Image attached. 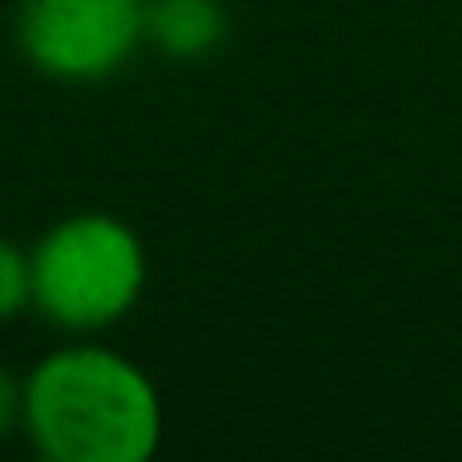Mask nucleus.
Returning a JSON list of instances; mask_svg holds the SVG:
<instances>
[{
  "label": "nucleus",
  "mask_w": 462,
  "mask_h": 462,
  "mask_svg": "<svg viewBox=\"0 0 462 462\" xmlns=\"http://www.w3.org/2000/svg\"><path fill=\"white\" fill-rule=\"evenodd\" d=\"M21 432L51 462H144L160 448V388L105 343H65L21 378Z\"/></svg>",
  "instance_id": "1"
},
{
  "label": "nucleus",
  "mask_w": 462,
  "mask_h": 462,
  "mask_svg": "<svg viewBox=\"0 0 462 462\" xmlns=\"http://www.w3.org/2000/svg\"><path fill=\"white\" fill-rule=\"evenodd\" d=\"M35 313L60 333H105L140 303L150 259L144 239L105 209H80L55 219L31 249Z\"/></svg>",
  "instance_id": "2"
},
{
  "label": "nucleus",
  "mask_w": 462,
  "mask_h": 462,
  "mask_svg": "<svg viewBox=\"0 0 462 462\" xmlns=\"http://www.w3.org/2000/svg\"><path fill=\"white\" fill-rule=\"evenodd\" d=\"M144 45V0H21L15 51L65 85L110 80Z\"/></svg>",
  "instance_id": "3"
},
{
  "label": "nucleus",
  "mask_w": 462,
  "mask_h": 462,
  "mask_svg": "<svg viewBox=\"0 0 462 462\" xmlns=\"http://www.w3.org/2000/svg\"><path fill=\"white\" fill-rule=\"evenodd\" d=\"M224 41L219 0H144V45L170 60H199Z\"/></svg>",
  "instance_id": "4"
},
{
  "label": "nucleus",
  "mask_w": 462,
  "mask_h": 462,
  "mask_svg": "<svg viewBox=\"0 0 462 462\" xmlns=\"http://www.w3.org/2000/svg\"><path fill=\"white\" fill-rule=\"evenodd\" d=\"M35 309V279H31V249L0 239V323L21 319Z\"/></svg>",
  "instance_id": "5"
},
{
  "label": "nucleus",
  "mask_w": 462,
  "mask_h": 462,
  "mask_svg": "<svg viewBox=\"0 0 462 462\" xmlns=\"http://www.w3.org/2000/svg\"><path fill=\"white\" fill-rule=\"evenodd\" d=\"M21 432V378L0 368V442Z\"/></svg>",
  "instance_id": "6"
}]
</instances>
